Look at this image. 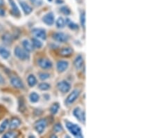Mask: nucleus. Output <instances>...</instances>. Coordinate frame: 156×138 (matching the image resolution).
Returning <instances> with one entry per match:
<instances>
[{
	"label": "nucleus",
	"mask_w": 156,
	"mask_h": 138,
	"mask_svg": "<svg viewBox=\"0 0 156 138\" xmlns=\"http://www.w3.org/2000/svg\"><path fill=\"white\" fill-rule=\"evenodd\" d=\"M20 6L22 9V11H24V13H25L26 15H29L32 12L33 9L27 4V3H26L25 1H20Z\"/></svg>",
	"instance_id": "obj_14"
},
{
	"label": "nucleus",
	"mask_w": 156,
	"mask_h": 138,
	"mask_svg": "<svg viewBox=\"0 0 156 138\" xmlns=\"http://www.w3.org/2000/svg\"><path fill=\"white\" fill-rule=\"evenodd\" d=\"M21 124V121L20 120L17 118H13L12 120L11 121V123H10L9 128L11 129H15L16 128L19 127Z\"/></svg>",
	"instance_id": "obj_18"
},
{
	"label": "nucleus",
	"mask_w": 156,
	"mask_h": 138,
	"mask_svg": "<svg viewBox=\"0 0 156 138\" xmlns=\"http://www.w3.org/2000/svg\"><path fill=\"white\" fill-rule=\"evenodd\" d=\"M32 33L34 34L37 39H40L42 40H45L46 38V35L45 30L40 29V28H36V29H34L32 30Z\"/></svg>",
	"instance_id": "obj_10"
},
{
	"label": "nucleus",
	"mask_w": 156,
	"mask_h": 138,
	"mask_svg": "<svg viewBox=\"0 0 156 138\" xmlns=\"http://www.w3.org/2000/svg\"><path fill=\"white\" fill-rule=\"evenodd\" d=\"M39 89H40V90L42 91H46L48 90V89H49V88H50V85H49V84H47V83H41V84H39Z\"/></svg>",
	"instance_id": "obj_28"
},
{
	"label": "nucleus",
	"mask_w": 156,
	"mask_h": 138,
	"mask_svg": "<svg viewBox=\"0 0 156 138\" xmlns=\"http://www.w3.org/2000/svg\"><path fill=\"white\" fill-rule=\"evenodd\" d=\"M60 11H61V13H63V14L66 15V16H68V15H69L71 13L70 9H69L68 7H67V6H63V7L61 8Z\"/></svg>",
	"instance_id": "obj_29"
},
{
	"label": "nucleus",
	"mask_w": 156,
	"mask_h": 138,
	"mask_svg": "<svg viewBox=\"0 0 156 138\" xmlns=\"http://www.w3.org/2000/svg\"><path fill=\"white\" fill-rule=\"evenodd\" d=\"M29 99L31 103H37L40 99V96L36 92H32L29 96Z\"/></svg>",
	"instance_id": "obj_22"
},
{
	"label": "nucleus",
	"mask_w": 156,
	"mask_h": 138,
	"mask_svg": "<svg viewBox=\"0 0 156 138\" xmlns=\"http://www.w3.org/2000/svg\"><path fill=\"white\" fill-rule=\"evenodd\" d=\"M69 66V63L66 61H59L57 63V69L59 72H64Z\"/></svg>",
	"instance_id": "obj_13"
},
{
	"label": "nucleus",
	"mask_w": 156,
	"mask_h": 138,
	"mask_svg": "<svg viewBox=\"0 0 156 138\" xmlns=\"http://www.w3.org/2000/svg\"><path fill=\"white\" fill-rule=\"evenodd\" d=\"M22 46L24 47V49L26 50L27 52H31L34 50V47L33 46L32 43H31L29 40L25 39L22 41Z\"/></svg>",
	"instance_id": "obj_16"
},
{
	"label": "nucleus",
	"mask_w": 156,
	"mask_h": 138,
	"mask_svg": "<svg viewBox=\"0 0 156 138\" xmlns=\"http://www.w3.org/2000/svg\"><path fill=\"white\" fill-rule=\"evenodd\" d=\"M81 25L85 29V12L82 13L81 15Z\"/></svg>",
	"instance_id": "obj_32"
},
{
	"label": "nucleus",
	"mask_w": 156,
	"mask_h": 138,
	"mask_svg": "<svg viewBox=\"0 0 156 138\" xmlns=\"http://www.w3.org/2000/svg\"><path fill=\"white\" fill-rule=\"evenodd\" d=\"M65 23L67 24L68 27H69L70 29H73V30H74V29H78V28H79V27H78V24H76L74 22H73L71 21L69 19L66 20Z\"/></svg>",
	"instance_id": "obj_25"
},
{
	"label": "nucleus",
	"mask_w": 156,
	"mask_h": 138,
	"mask_svg": "<svg viewBox=\"0 0 156 138\" xmlns=\"http://www.w3.org/2000/svg\"><path fill=\"white\" fill-rule=\"evenodd\" d=\"M38 63L40 67H41L43 69H51L53 66L52 62H51L49 59H44V58H42V59H38Z\"/></svg>",
	"instance_id": "obj_7"
},
{
	"label": "nucleus",
	"mask_w": 156,
	"mask_h": 138,
	"mask_svg": "<svg viewBox=\"0 0 156 138\" xmlns=\"http://www.w3.org/2000/svg\"><path fill=\"white\" fill-rule=\"evenodd\" d=\"M58 89L62 93H67L71 89V84L66 81H61L58 83Z\"/></svg>",
	"instance_id": "obj_9"
},
{
	"label": "nucleus",
	"mask_w": 156,
	"mask_h": 138,
	"mask_svg": "<svg viewBox=\"0 0 156 138\" xmlns=\"http://www.w3.org/2000/svg\"><path fill=\"white\" fill-rule=\"evenodd\" d=\"M39 77L42 80H45L46 79L50 77V75L46 73H39Z\"/></svg>",
	"instance_id": "obj_31"
},
{
	"label": "nucleus",
	"mask_w": 156,
	"mask_h": 138,
	"mask_svg": "<svg viewBox=\"0 0 156 138\" xmlns=\"http://www.w3.org/2000/svg\"><path fill=\"white\" fill-rule=\"evenodd\" d=\"M65 125L66 128L69 130V132H70L74 137L79 138L83 137V135L82 134V131H81V128L79 126L76 125V124H73V123L69 122V121H65Z\"/></svg>",
	"instance_id": "obj_1"
},
{
	"label": "nucleus",
	"mask_w": 156,
	"mask_h": 138,
	"mask_svg": "<svg viewBox=\"0 0 156 138\" xmlns=\"http://www.w3.org/2000/svg\"><path fill=\"white\" fill-rule=\"evenodd\" d=\"M60 108V105L58 103H54L50 108V112L52 114H56L58 112Z\"/></svg>",
	"instance_id": "obj_27"
},
{
	"label": "nucleus",
	"mask_w": 156,
	"mask_h": 138,
	"mask_svg": "<svg viewBox=\"0 0 156 138\" xmlns=\"http://www.w3.org/2000/svg\"><path fill=\"white\" fill-rule=\"evenodd\" d=\"M11 83L15 88L17 89H23L24 87L22 80L17 76H13L11 78Z\"/></svg>",
	"instance_id": "obj_8"
},
{
	"label": "nucleus",
	"mask_w": 156,
	"mask_h": 138,
	"mask_svg": "<svg viewBox=\"0 0 156 138\" xmlns=\"http://www.w3.org/2000/svg\"><path fill=\"white\" fill-rule=\"evenodd\" d=\"M79 95H80V91L79 89H74V91L68 96V97L66 99L65 103L67 105H71L72 104L76 99L79 98Z\"/></svg>",
	"instance_id": "obj_4"
},
{
	"label": "nucleus",
	"mask_w": 156,
	"mask_h": 138,
	"mask_svg": "<svg viewBox=\"0 0 156 138\" xmlns=\"http://www.w3.org/2000/svg\"><path fill=\"white\" fill-rule=\"evenodd\" d=\"M8 126H9V120H8V119H5V120L3 121V122L0 124V134L3 133L6 131Z\"/></svg>",
	"instance_id": "obj_23"
},
{
	"label": "nucleus",
	"mask_w": 156,
	"mask_h": 138,
	"mask_svg": "<svg viewBox=\"0 0 156 138\" xmlns=\"http://www.w3.org/2000/svg\"><path fill=\"white\" fill-rule=\"evenodd\" d=\"M30 1H31V2L36 6H41V5H42L43 4L42 0H30Z\"/></svg>",
	"instance_id": "obj_33"
},
{
	"label": "nucleus",
	"mask_w": 156,
	"mask_h": 138,
	"mask_svg": "<svg viewBox=\"0 0 156 138\" xmlns=\"http://www.w3.org/2000/svg\"><path fill=\"white\" fill-rule=\"evenodd\" d=\"M3 41L4 43H6V44H11V42H12V37L9 34H6L4 35L2 38Z\"/></svg>",
	"instance_id": "obj_26"
},
{
	"label": "nucleus",
	"mask_w": 156,
	"mask_h": 138,
	"mask_svg": "<svg viewBox=\"0 0 156 138\" xmlns=\"http://www.w3.org/2000/svg\"><path fill=\"white\" fill-rule=\"evenodd\" d=\"M17 136V134L14 132H8L6 133V134H4L3 135V137H6V138H13V137H15Z\"/></svg>",
	"instance_id": "obj_30"
},
{
	"label": "nucleus",
	"mask_w": 156,
	"mask_h": 138,
	"mask_svg": "<svg viewBox=\"0 0 156 138\" xmlns=\"http://www.w3.org/2000/svg\"><path fill=\"white\" fill-rule=\"evenodd\" d=\"M10 5H11V12L13 15H14L15 16H17V17H19V16H20V11L19 9H18L17 6L16 5L15 3L14 0H9Z\"/></svg>",
	"instance_id": "obj_12"
},
{
	"label": "nucleus",
	"mask_w": 156,
	"mask_h": 138,
	"mask_svg": "<svg viewBox=\"0 0 156 138\" xmlns=\"http://www.w3.org/2000/svg\"><path fill=\"white\" fill-rule=\"evenodd\" d=\"M74 65L76 69H81L83 67V56L81 55L76 56L75 60L74 61Z\"/></svg>",
	"instance_id": "obj_15"
},
{
	"label": "nucleus",
	"mask_w": 156,
	"mask_h": 138,
	"mask_svg": "<svg viewBox=\"0 0 156 138\" xmlns=\"http://www.w3.org/2000/svg\"><path fill=\"white\" fill-rule=\"evenodd\" d=\"M32 44L34 46V48H41L42 46V43L40 41L39 39H37V38H34L32 39Z\"/></svg>",
	"instance_id": "obj_24"
},
{
	"label": "nucleus",
	"mask_w": 156,
	"mask_h": 138,
	"mask_svg": "<svg viewBox=\"0 0 156 138\" xmlns=\"http://www.w3.org/2000/svg\"><path fill=\"white\" fill-rule=\"evenodd\" d=\"M11 55V52L9 50L4 47H0V56L4 59H7Z\"/></svg>",
	"instance_id": "obj_19"
},
{
	"label": "nucleus",
	"mask_w": 156,
	"mask_h": 138,
	"mask_svg": "<svg viewBox=\"0 0 156 138\" xmlns=\"http://www.w3.org/2000/svg\"><path fill=\"white\" fill-rule=\"evenodd\" d=\"M54 131L56 133H59L61 131H63V126H61V124H56L54 127Z\"/></svg>",
	"instance_id": "obj_34"
},
{
	"label": "nucleus",
	"mask_w": 156,
	"mask_h": 138,
	"mask_svg": "<svg viewBox=\"0 0 156 138\" xmlns=\"http://www.w3.org/2000/svg\"><path fill=\"white\" fill-rule=\"evenodd\" d=\"M14 52L15 55L21 60H26V59H29L30 57L29 52L20 47H16L14 50Z\"/></svg>",
	"instance_id": "obj_2"
},
{
	"label": "nucleus",
	"mask_w": 156,
	"mask_h": 138,
	"mask_svg": "<svg viewBox=\"0 0 156 138\" xmlns=\"http://www.w3.org/2000/svg\"><path fill=\"white\" fill-rule=\"evenodd\" d=\"M46 127V121L45 119H40V120L38 121L35 124L34 128L36 131H37L39 134L43 133Z\"/></svg>",
	"instance_id": "obj_3"
},
{
	"label": "nucleus",
	"mask_w": 156,
	"mask_h": 138,
	"mask_svg": "<svg viewBox=\"0 0 156 138\" xmlns=\"http://www.w3.org/2000/svg\"><path fill=\"white\" fill-rule=\"evenodd\" d=\"M42 20L47 25H52L54 23L55 19H54V16L53 14V13H48L47 14H46L44 17L42 18Z\"/></svg>",
	"instance_id": "obj_11"
},
{
	"label": "nucleus",
	"mask_w": 156,
	"mask_h": 138,
	"mask_svg": "<svg viewBox=\"0 0 156 138\" xmlns=\"http://www.w3.org/2000/svg\"><path fill=\"white\" fill-rule=\"evenodd\" d=\"M73 114H74V117L79 121H81L82 123H85V114L84 111H83L81 108H75L74 112H73Z\"/></svg>",
	"instance_id": "obj_6"
},
{
	"label": "nucleus",
	"mask_w": 156,
	"mask_h": 138,
	"mask_svg": "<svg viewBox=\"0 0 156 138\" xmlns=\"http://www.w3.org/2000/svg\"><path fill=\"white\" fill-rule=\"evenodd\" d=\"M6 14V12L3 9H1V6H0V16H4Z\"/></svg>",
	"instance_id": "obj_35"
},
{
	"label": "nucleus",
	"mask_w": 156,
	"mask_h": 138,
	"mask_svg": "<svg viewBox=\"0 0 156 138\" xmlns=\"http://www.w3.org/2000/svg\"><path fill=\"white\" fill-rule=\"evenodd\" d=\"M72 53L73 50L70 48H64L60 51V54L63 56H69L72 55Z\"/></svg>",
	"instance_id": "obj_17"
},
{
	"label": "nucleus",
	"mask_w": 156,
	"mask_h": 138,
	"mask_svg": "<svg viewBox=\"0 0 156 138\" xmlns=\"http://www.w3.org/2000/svg\"><path fill=\"white\" fill-rule=\"evenodd\" d=\"M53 39L58 42L64 43L67 42L69 39V36L67 34H65L63 32H57L53 35Z\"/></svg>",
	"instance_id": "obj_5"
},
{
	"label": "nucleus",
	"mask_w": 156,
	"mask_h": 138,
	"mask_svg": "<svg viewBox=\"0 0 156 138\" xmlns=\"http://www.w3.org/2000/svg\"><path fill=\"white\" fill-rule=\"evenodd\" d=\"M4 0H0V6H3V5H4Z\"/></svg>",
	"instance_id": "obj_37"
},
{
	"label": "nucleus",
	"mask_w": 156,
	"mask_h": 138,
	"mask_svg": "<svg viewBox=\"0 0 156 138\" xmlns=\"http://www.w3.org/2000/svg\"><path fill=\"white\" fill-rule=\"evenodd\" d=\"M56 24L58 28H59V29H63V28H64L65 26V20L63 18L60 17L58 18V19L56 20Z\"/></svg>",
	"instance_id": "obj_21"
},
{
	"label": "nucleus",
	"mask_w": 156,
	"mask_h": 138,
	"mask_svg": "<svg viewBox=\"0 0 156 138\" xmlns=\"http://www.w3.org/2000/svg\"><path fill=\"white\" fill-rule=\"evenodd\" d=\"M4 82H5V80H4V77H3L2 76H1V75H0V84H4Z\"/></svg>",
	"instance_id": "obj_36"
},
{
	"label": "nucleus",
	"mask_w": 156,
	"mask_h": 138,
	"mask_svg": "<svg viewBox=\"0 0 156 138\" xmlns=\"http://www.w3.org/2000/svg\"><path fill=\"white\" fill-rule=\"evenodd\" d=\"M48 1H52V0H48Z\"/></svg>",
	"instance_id": "obj_38"
},
{
	"label": "nucleus",
	"mask_w": 156,
	"mask_h": 138,
	"mask_svg": "<svg viewBox=\"0 0 156 138\" xmlns=\"http://www.w3.org/2000/svg\"><path fill=\"white\" fill-rule=\"evenodd\" d=\"M27 82L29 86L33 87V86H34L37 84V80H36V77H35L34 75H29L27 78Z\"/></svg>",
	"instance_id": "obj_20"
}]
</instances>
